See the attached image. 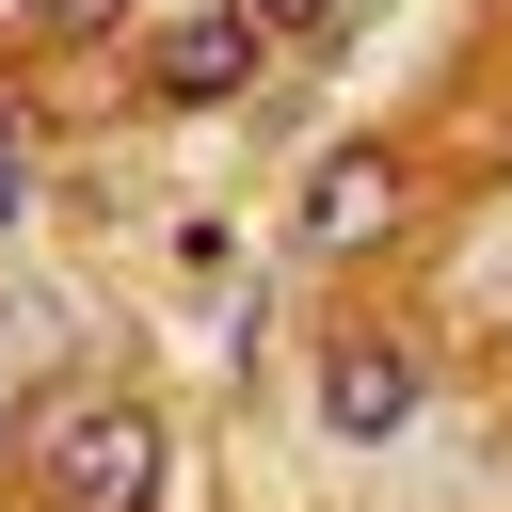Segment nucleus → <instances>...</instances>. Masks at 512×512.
<instances>
[{"label": "nucleus", "instance_id": "f03ea898", "mask_svg": "<svg viewBox=\"0 0 512 512\" xmlns=\"http://www.w3.org/2000/svg\"><path fill=\"white\" fill-rule=\"evenodd\" d=\"M320 432H336V448L416 432V352H400V336H336V352H320Z\"/></svg>", "mask_w": 512, "mask_h": 512}, {"label": "nucleus", "instance_id": "39448f33", "mask_svg": "<svg viewBox=\"0 0 512 512\" xmlns=\"http://www.w3.org/2000/svg\"><path fill=\"white\" fill-rule=\"evenodd\" d=\"M32 16H48V32H112L128 0H32Z\"/></svg>", "mask_w": 512, "mask_h": 512}, {"label": "nucleus", "instance_id": "20e7f679", "mask_svg": "<svg viewBox=\"0 0 512 512\" xmlns=\"http://www.w3.org/2000/svg\"><path fill=\"white\" fill-rule=\"evenodd\" d=\"M400 224V160L384 144H336L320 176H304V256H352V240H384Z\"/></svg>", "mask_w": 512, "mask_h": 512}, {"label": "nucleus", "instance_id": "f257e3e1", "mask_svg": "<svg viewBox=\"0 0 512 512\" xmlns=\"http://www.w3.org/2000/svg\"><path fill=\"white\" fill-rule=\"evenodd\" d=\"M32 496H48V512H144V496H160V416H144L128 384H64V400L32 416Z\"/></svg>", "mask_w": 512, "mask_h": 512}, {"label": "nucleus", "instance_id": "423d86ee", "mask_svg": "<svg viewBox=\"0 0 512 512\" xmlns=\"http://www.w3.org/2000/svg\"><path fill=\"white\" fill-rule=\"evenodd\" d=\"M240 16H256V32H320L336 0H240Z\"/></svg>", "mask_w": 512, "mask_h": 512}, {"label": "nucleus", "instance_id": "7ed1b4c3", "mask_svg": "<svg viewBox=\"0 0 512 512\" xmlns=\"http://www.w3.org/2000/svg\"><path fill=\"white\" fill-rule=\"evenodd\" d=\"M256 48H272V32H256L240 0H208V16H176V32L144 48V96H176V112H208V96H240V80H256Z\"/></svg>", "mask_w": 512, "mask_h": 512}, {"label": "nucleus", "instance_id": "0eeeda50", "mask_svg": "<svg viewBox=\"0 0 512 512\" xmlns=\"http://www.w3.org/2000/svg\"><path fill=\"white\" fill-rule=\"evenodd\" d=\"M32 208V160H16V112H0V224Z\"/></svg>", "mask_w": 512, "mask_h": 512}]
</instances>
